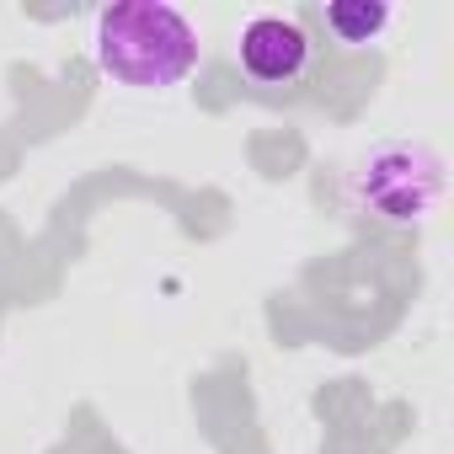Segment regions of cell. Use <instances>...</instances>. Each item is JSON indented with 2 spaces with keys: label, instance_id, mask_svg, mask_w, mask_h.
Segmentation results:
<instances>
[{
  "label": "cell",
  "instance_id": "cell-3",
  "mask_svg": "<svg viewBox=\"0 0 454 454\" xmlns=\"http://www.w3.org/2000/svg\"><path fill=\"white\" fill-rule=\"evenodd\" d=\"M236 59L257 86H300L316 65V43L294 17H252L236 38Z\"/></svg>",
  "mask_w": 454,
  "mask_h": 454
},
{
  "label": "cell",
  "instance_id": "cell-1",
  "mask_svg": "<svg viewBox=\"0 0 454 454\" xmlns=\"http://www.w3.org/2000/svg\"><path fill=\"white\" fill-rule=\"evenodd\" d=\"M97 70L123 91H171L198 70V27L166 0H118L91 33Z\"/></svg>",
  "mask_w": 454,
  "mask_h": 454
},
{
  "label": "cell",
  "instance_id": "cell-2",
  "mask_svg": "<svg viewBox=\"0 0 454 454\" xmlns=\"http://www.w3.org/2000/svg\"><path fill=\"white\" fill-rule=\"evenodd\" d=\"M348 192L364 214L385 224H411V219H427L433 203L443 198V160L427 145L390 139V145H374L348 171Z\"/></svg>",
  "mask_w": 454,
  "mask_h": 454
},
{
  "label": "cell",
  "instance_id": "cell-4",
  "mask_svg": "<svg viewBox=\"0 0 454 454\" xmlns=\"http://www.w3.org/2000/svg\"><path fill=\"white\" fill-rule=\"evenodd\" d=\"M390 6L385 0H332L326 6V33L337 38V43H380V33L390 27Z\"/></svg>",
  "mask_w": 454,
  "mask_h": 454
}]
</instances>
